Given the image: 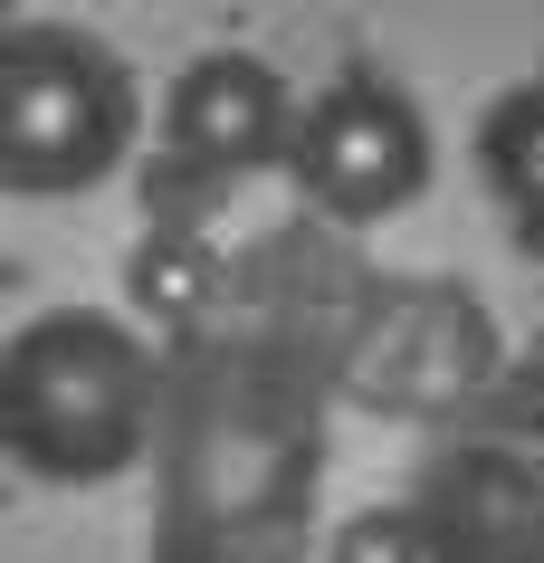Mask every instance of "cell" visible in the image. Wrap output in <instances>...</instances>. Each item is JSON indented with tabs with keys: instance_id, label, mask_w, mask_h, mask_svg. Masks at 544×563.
I'll use <instances>...</instances> for the list:
<instances>
[{
	"instance_id": "cell-5",
	"label": "cell",
	"mask_w": 544,
	"mask_h": 563,
	"mask_svg": "<svg viewBox=\"0 0 544 563\" xmlns=\"http://www.w3.org/2000/svg\"><path fill=\"white\" fill-rule=\"evenodd\" d=\"M478 153H487V181H497V210H515V230L544 239V87L497 96Z\"/></svg>"
},
{
	"instance_id": "cell-2",
	"label": "cell",
	"mask_w": 544,
	"mask_h": 563,
	"mask_svg": "<svg viewBox=\"0 0 544 563\" xmlns=\"http://www.w3.org/2000/svg\"><path fill=\"white\" fill-rule=\"evenodd\" d=\"M144 96L77 20H0V191L77 201L134 153Z\"/></svg>"
},
{
	"instance_id": "cell-4",
	"label": "cell",
	"mask_w": 544,
	"mask_h": 563,
	"mask_svg": "<svg viewBox=\"0 0 544 563\" xmlns=\"http://www.w3.org/2000/svg\"><path fill=\"white\" fill-rule=\"evenodd\" d=\"M287 124H297V96L277 87V67H258L248 48H211L191 58L163 96V153L201 181L258 173L268 153H287Z\"/></svg>"
},
{
	"instance_id": "cell-1",
	"label": "cell",
	"mask_w": 544,
	"mask_h": 563,
	"mask_svg": "<svg viewBox=\"0 0 544 563\" xmlns=\"http://www.w3.org/2000/svg\"><path fill=\"white\" fill-rule=\"evenodd\" d=\"M144 334L106 306H48L0 344V459L38 487H106L153 430Z\"/></svg>"
},
{
	"instance_id": "cell-3",
	"label": "cell",
	"mask_w": 544,
	"mask_h": 563,
	"mask_svg": "<svg viewBox=\"0 0 544 563\" xmlns=\"http://www.w3.org/2000/svg\"><path fill=\"white\" fill-rule=\"evenodd\" d=\"M287 173L325 220L373 230V220H401L430 191V124L382 77H334L287 124Z\"/></svg>"
},
{
	"instance_id": "cell-7",
	"label": "cell",
	"mask_w": 544,
	"mask_h": 563,
	"mask_svg": "<svg viewBox=\"0 0 544 563\" xmlns=\"http://www.w3.org/2000/svg\"><path fill=\"white\" fill-rule=\"evenodd\" d=\"M201 287H211V267L191 258V249H163V239H153L144 267H134V297H144L153 316H181V306H201Z\"/></svg>"
},
{
	"instance_id": "cell-8",
	"label": "cell",
	"mask_w": 544,
	"mask_h": 563,
	"mask_svg": "<svg viewBox=\"0 0 544 563\" xmlns=\"http://www.w3.org/2000/svg\"><path fill=\"white\" fill-rule=\"evenodd\" d=\"M0 20H10V0H0Z\"/></svg>"
},
{
	"instance_id": "cell-6",
	"label": "cell",
	"mask_w": 544,
	"mask_h": 563,
	"mask_svg": "<svg viewBox=\"0 0 544 563\" xmlns=\"http://www.w3.org/2000/svg\"><path fill=\"white\" fill-rule=\"evenodd\" d=\"M325 563H430L421 516H411V506H363V516H344V526H334Z\"/></svg>"
}]
</instances>
